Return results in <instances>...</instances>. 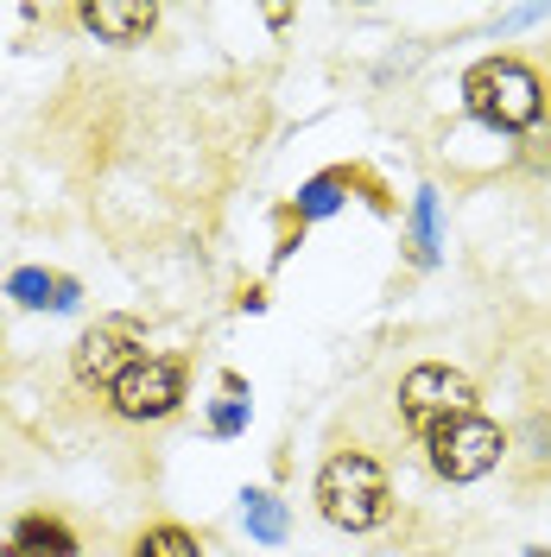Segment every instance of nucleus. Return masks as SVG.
Instances as JSON below:
<instances>
[{"label":"nucleus","mask_w":551,"mask_h":557,"mask_svg":"<svg viewBox=\"0 0 551 557\" xmlns=\"http://www.w3.org/2000/svg\"><path fill=\"white\" fill-rule=\"evenodd\" d=\"M317 513L336 532H375L393 513V487L368 450H336L317 469Z\"/></svg>","instance_id":"f257e3e1"},{"label":"nucleus","mask_w":551,"mask_h":557,"mask_svg":"<svg viewBox=\"0 0 551 557\" xmlns=\"http://www.w3.org/2000/svg\"><path fill=\"white\" fill-rule=\"evenodd\" d=\"M463 102L494 134H526L546 114V76L532 64H519V58H482L463 76Z\"/></svg>","instance_id":"f03ea898"},{"label":"nucleus","mask_w":551,"mask_h":557,"mask_svg":"<svg viewBox=\"0 0 551 557\" xmlns=\"http://www.w3.org/2000/svg\"><path fill=\"white\" fill-rule=\"evenodd\" d=\"M501 456H507V431L482 412L444 418V424L425 431V462H431L438 482H482Z\"/></svg>","instance_id":"7ed1b4c3"},{"label":"nucleus","mask_w":551,"mask_h":557,"mask_svg":"<svg viewBox=\"0 0 551 557\" xmlns=\"http://www.w3.org/2000/svg\"><path fill=\"white\" fill-rule=\"evenodd\" d=\"M108 406L114 418H127V424H159V418H172L184 406V361L177 355H146L134 361L114 393H108Z\"/></svg>","instance_id":"20e7f679"},{"label":"nucleus","mask_w":551,"mask_h":557,"mask_svg":"<svg viewBox=\"0 0 551 557\" xmlns=\"http://www.w3.org/2000/svg\"><path fill=\"white\" fill-rule=\"evenodd\" d=\"M463 412H476V381L456 374V368H444V361H425V368H413V374L400 381V418L413 424L418 437H425L431 424L463 418Z\"/></svg>","instance_id":"39448f33"},{"label":"nucleus","mask_w":551,"mask_h":557,"mask_svg":"<svg viewBox=\"0 0 551 557\" xmlns=\"http://www.w3.org/2000/svg\"><path fill=\"white\" fill-rule=\"evenodd\" d=\"M134 361H146L139 323L108 317V323H96V330H83V343H76V355H70V374H76V386H89V393H114V381H121Z\"/></svg>","instance_id":"423d86ee"},{"label":"nucleus","mask_w":551,"mask_h":557,"mask_svg":"<svg viewBox=\"0 0 551 557\" xmlns=\"http://www.w3.org/2000/svg\"><path fill=\"white\" fill-rule=\"evenodd\" d=\"M83 26L102 45H146V33L159 26V7H146V0H89Z\"/></svg>","instance_id":"0eeeda50"},{"label":"nucleus","mask_w":551,"mask_h":557,"mask_svg":"<svg viewBox=\"0 0 551 557\" xmlns=\"http://www.w3.org/2000/svg\"><path fill=\"white\" fill-rule=\"evenodd\" d=\"M76 532L64 520H51V513H26V520H13L7 532V552L0 557H76Z\"/></svg>","instance_id":"6e6552de"},{"label":"nucleus","mask_w":551,"mask_h":557,"mask_svg":"<svg viewBox=\"0 0 551 557\" xmlns=\"http://www.w3.org/2000/svg\"><path fill=\"white\" fill-rule=\"evenodd\" d=\"M7 298H20L26 311H76V278L64 273H38V267H20V273L7 278Z\"/></svg>","instance_id":"1a4fd4ad"},{"label":"nucleus","mask_w":551,"mask_h":557,"mask_svg":"<svg viewBox=\"0 0 551 557\" xmlns=\"http://www.w3.org/2000/svg\"><path fill=\"white\" fill-rule=\"evenodd\" d=\"M242 513H247V532H254L260 545H279V539H285V507H279L267 487H247V494H242Z\"/></svg>","instance_id":"9d476101"},{"label":"nucleus","mask_w":551,"mask_h":557,"mask_svg":"<svg viewBox=\"0 0 551 557\" xmlns=\"http://www.w3.org/2000/svg\"><path fill=\"white\" fill-rule=\"evenodd\" d=\"M134 557H204V545L184 525H146L134 539Z\"/></svg>","instance_id":"9b49d317"},{"label":"nucleus","mask_w":551,"mask_h":557,"mask_svg":"<svg viewBox=\"0 0 551 557\" xmlns=\"http://www.w3.org/2000/svg\"><path fill=\"white\" fill-rule=\"evenodd\" d=\"M413 253H418V267H431L438 260V197L431 190H418V209H413Z\"/></svg>","instance_id":"f8f14e48"},{"label":"nucleus","mask_w":551,"mask_h":557,"mask_svg":"<svg viewBox=\"0 0 551 557\" xmlns=\"http://www.w3.org/2000/svg\"><path fill=\"white\" fill-rule=\"evenodd\" d=\"M343 172H330V177H317V184H305V197H298V222H317V215H330V209L343 203Z\"/></svg>","instance_id":"ddd939ff"},{"label":"nucleus","mask_w":551,"mask_h":557,"mask_svg":"<svg viewBox=\"0 0 551 557\" xmlns=\"http://www.w3.org/2000/svg\"><path fill=\"white\" fill-rule=\"evenodd\" d=\"M242 424H247V399H229V406L209 412V431H216V437H235Z\"/></svg>","instance_id":"4468645a"},{"label":"nucleus","mask_w":551,"mask_h":557,"mask_svg":"<svg viewBox=\"0 0 551 557\" xmlns=\"http://www.w3.org/2000/svg\"><path fill=\"white\" fill-rule=\"evenodd\" d=\"M532 557H551V552H532Z\"/></svg>","instance_id":"2eb2a0df"}]
</instances>
